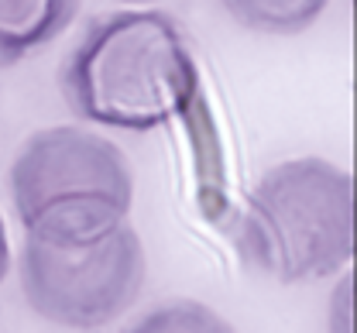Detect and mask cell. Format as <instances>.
<instances>
[{
	"mask_svg": "<svg viewBox=\"0 0 357 333\" xmlns=\"http://www.w3.org/2000/svg\"><path fill=\"white\" fill-rule=\"evenodd\" d=\"M7 272H10V244H7V227L0 217V282L7 279Z\"/></svg>",
	"mask_w": 357,
	"mask_h": 333,
	"instance_id": "obj_8",
	"label": "cell"
},
{
	"mask_svg": "<svg viewBox=\"0 0 357 333\" xmlns=\"http://www.w3.org/2000/svg\"><path fill=\"white\" fill-rule=\"evenodd\" d=\"M248 261L275 282H310L354 258V179L326 158L268 169L241 220Z\"/></svg>",
	"mask_w": 357,
	"mask_h": 333,
	"instance_id": "obj_3",
	"label": "cell"
},
{
	"mask_svg": "<svg viewBox=\"0 0 357 333\" xmlns=\"http://www.w3.org/2000/svg\"><path fill=\"white\" fill-rule=\"evenodd\" d=\"M124 3H144V0H124Z\"/></svg>",
	"mask_w": 357,
	"mask_h": 333,
	"instance_id": "obj_9",
	"label": "cell"
},
{
	"mask_svg": "<svg viewBox=\"0 0 357 333\" xmlns=\"http://www.w3.org/2000/svg\"><path fill=\"white\" fill-rule=\"evenodd\" d=\"M330 0H220L230 21L258 35H299L312 28Z\"/></svg>",
	"mask_w": 357,
	"mask_h": 333,
	"instance_id": "obj_6",
	"label": "cell"
},
{
	"mask_svg": "<svg viewBox=\"0 0 357 333\" xmlns=\"http://www.w3.org/2000/svg\"><path fill=\"white\" fill-rule=\"evenodd\" d=\"M21 292L55 327L96 330L128 313L144 286V247L131 224L86 244L24 240Z\"/></svg>",
	"mask_w": 357,
	"mask_h": 333,
	"instance_id": "obj_4",
	"label": "cell"
},
{
	"mask_svg": "<svg viewBox=\"0 0 357 333\" xmlns=\"http://www.w3.org/2000/svg\"><path fill=\"white\" fill-rule=\"evenodd\" d=\"M124 333H234V327L196 299H172L134 320Z\"/></svg>",
	"mask_w": 357,
	"mask_h": 333,
	"instance_id": "obj_7",
	"label": "cell"
},
{
	"mask_svg": "<svg viewBox=\"0 0 357 333\" xmlns=\"http://www.w3.org/2000/svg\"><path fill=\"white\" fill-rule=\"evenodd\" d=\"M62 96L83 121L155 131L199 93L185 31L165 10H117L93 21L62 62Z\"/></svg>",
	"mask_w": 357,
	"mask_h": 333,
	"instance_id": "obj_1",
	"label": "cell"
},
{
	"mask_svg": "<svg viewBox=\"0 0 357 333\" xmlns=\"http://www.w3.org/2000/svg\"><path fill=\"white\" fill-rule=\"evenodd\" d=\"M10 199L31 240L86 244L128 224L134 172L110 138L66 124L45 127L10 165Z\"/></svg>",
	"mask_w": 357,
	"mask_h": 333,
	"instance_id": "obj_2",
	"label": "cell"
},
{
	"mask_svg": "<svg viewBox=\"0 0 357 333\" xmlns=\"http://www.w3.org/2000/svg\"><path fill=\"white\" fill-rule=\"evenodd\" d=\"M76 10L79 0H0V69L52 45Z\"/></svg>",
	"mask_w": 357,
	"mask_h": 333,
	"instance_id": "obj_5",
	"label": "cell"
}]
</instances>
